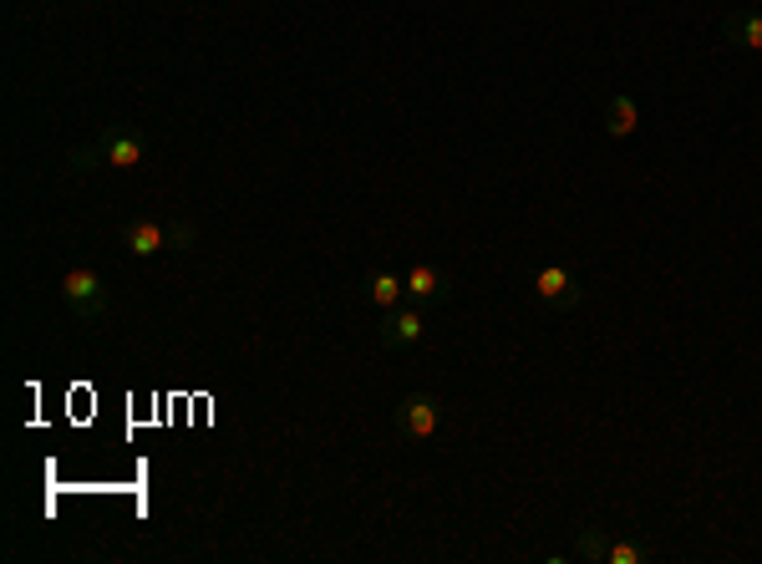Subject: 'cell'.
Wrapping results in <instances>:
<instances>
[{
  "instance_id": "obj_1",
  "label": "cell",
  "mask_w": 762,
  "mask_h": 564,
  "mask_svg": "<svg viewBox=\"0 0 762 564\" xmlns=\"http://www.w3.org/2000/svg\"><path fill=\"white\" fill-rule=\"evenodd\" d=\"M443 427V402L433 392H407L396 402V433L412 437V443H427V437Z\"/></svg>"
},
{
  "instance_id": "obj_2",
  "label": "cell",
  "mask_w": 762,
  "mask_h": 564,
  "mask_svg": "<svg viewBox=\"0 0 762 564\" xmlns=\"http://www.w3.org/2000/svg\"><path fill=\"white\" fill-rule=\"evenodd\" d=\"M62 305L77 315H102L107 311V285L97 275L92 264H77V270H66L62 275Z\"/></svg>"
},
{
  "instance_id": "obj_3",
  "label": "cell",
  "mask_w": 762,
  "mask_h": 564,
  "mask_svg": "<svg viewBox=\"0 0 762 564\" xmlns=\"http://www.w3.org/2000/svg\"><path fill=\"white\" fill-rule=\"evenodd\" d=\"M534 295H540L549 311H575L579 301H585V290H579V275L575 270H565V264H544V270H534Z\"/></svg>"
},
{
  "instance_id": "obj_4",
  "label": "cell",
  "mask_w": 762,
  "mask_h": 564,
  "mask_svg": "<svg viewBox=\"0 0 762 564\" xmlns=\"http://www.w3.org/2000/svg\"><path fill=\"white\" fill-rule=\"evenodd\" d=\"M422 336H427V326H422L417 305H392V311L381 315V326H377V341L387 346V351H412Z\"/></svg>"
},
{
  "instance_id": "obj_5",
  "label": "cell",
  "mask_w": 762,
  "mask_h": 564,
  "mask_svg": "<svg viewBox=\"0 0 762 564\" xmlns=\"http://www.w3.org/2000/svg\"><path fill=\"white\" fill-rule=\"evenodd\" d=\"M97 143V153H102V163L107 169H138V163H143V138H132V132H122V128H102L92 138Z\"/></svg>"
},
{
  "instance_id": "obj_6",
  "label": "cell",
  "mask_w": 762,
  "mask_h": 564,
  "mask_svg": "<svg viewBox=\"0 0 762 564\" xmlns=\"http://www.w3.org/2000/svg\"><path fill=\"white\" fill-rule=\"evenodd\" d=\"M402 285H407V295L417 305H443L453 295V275L437 270V264H412L407 275H402Z\"/></svg>"
},
{
  "instance_id": "obj_7",
  "label": "cell",
  "mask_w": 762,
  "mask_h": 564,
  "mask_svg": "<svg viewBox=\"0 0 762 564\" xmlns=\"http://www.w3.org/2000/svg\"><path fill=\"white\" fill-rule=\"evenodd\" d=\"M122 245H128V254H138V260H153L159 250H168V224H159V219L122 224Z\"/></svg>"
},
{
  "instance_id": "obj_8",
  "label": "cell",
  "mask_w": 762,
  "mask_h": 564,
  "mask_svg": "<svg viewBox=\"0 0 762 564\" xmlns=\"http://www.w3.org/2000/svg\"><path fill=\"white\" fill-rule=\"evenodd\" d=\"M722 41H732L742 52H762V11H732L722 21Z\"/></svg>"
},
{
  "instance_id": "obj_9",
  "label": "cell",
  "mask_w": 762,
  "mask_h": 564,
  "mask_svg": "<svg viewBox=\"0 0 762 564\" xmlns=\"http://www.w3.org/2000/svg\"><path fill=\"white\" fill-rule=\"evenodd\" d=\"M635 122H641V107H635V97L616 93L610 102H605V132H610V138H631Z\"/></svg>"
},
{
  "instance_id": "obj_10",
  "label": "cell",
  "mask_w": 762,
  "mask_h": 564,
  "mask_svg": "<svg viewBox=\"0 0 762 564\" xmlns=\"http://www.w3.org/2000/svg\"><path fill=\"white\" fill-rule=\"evenodd\" d=\"M367 295L381 305V311H392V305H402V295H407V285L392 275V270H377V275L367 280Z\"/></svg>"
},
{
  "instance_id": "obj_11",
  "label": "cell",
  "mask_w": 762,
  "mask_h": 564,
  "mask_svg": "<svg viewBox=\"0 0 762 564\" xmlns=\"http://www.w3.org/2000/svg\"><path fill=\"white\" fill-rule=\"evenodd\" d=\"M605 554H610V534H605V529H579V539H575V560H585V564H605Z\"/></svg>"
},
{
  "instance_id": "obj_12",
  "label": "cell",
  "mask_w": 762,
  "mask_h": 564,
  "mask_svg": "<svg viewBox=\"0 0 762 564\" xmlns=\"http://www.w3.org/2000/svg\"><path fill=\"white\" fill-rule=\"evenodd\" d=\"M645 560H651V550L635 544V539H610V554H605V564H645Z\"/></svg>"
},
{
  "instance_id": "obj_13",
  "label": "cell",
  "mask_w": 762,
  "mask_h": 564,
  "mask_svg": "<svg viewBox=\"0 0 762 564\" xmlns=\"http://www.w3.org/2000/svg\"><path fill=\"white\" fill-rule=\"evenodd\" d=\"M194 245H198V229H194V224H188V219H173L168 224V250L184 254V250H194Z\"/></svg>"
},
{
  "instance_id": "obj_14",
  "label": "cell",
  "mask_w": 762,
  "mask_h": 564,
  "mask_svg": "<svg viewBox=\"0 0 762 564\" xmlns=\"http://www.w3.org/2000/svg\"><path fill=\"white\" fill-rule=\"evenodd\" d=\"M92 169H102V153H97V143L77 148V153H72V173H92Z\"/></svg>"
}]
</instances>
